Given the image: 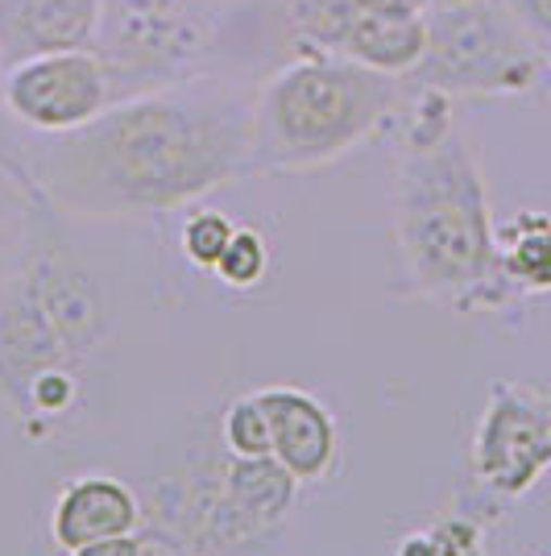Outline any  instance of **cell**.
Segmentation results:
<instances>
[{
    "label": "cell",
    "instance_id": "cell-1",
    "mask_svg": "<svg viewBox=\"0 0 551 556\" xmlns=\"http://www.w3.org/2000/svg\"><path fill=\"white\" fill-rule=\"evenodd\" d=\"M29 184L71 216H145L257 170L253 100L229 84H170L108 104L84 129L25 150Z\"/></svg>",
    "mask_w": 551,
    "mask_h": 556
},
{
    "label": "cell",
    "instance_id": "cell-2",
    "mask_svg": "<svg viewBox=\"0 0 551 556\" xmlns=\"http://www.w3.org/2000/svg\"><path fill=\"white\" fill-rule=\"evenodd\" d=\"M394 237L414 295L498 307L514 291L498 266L482 166L460 134L411 141L394 179Z\"/></svg>",
    "mask_w": 551,
    "mask_h": 556
},
{
    "label": "cell",
    "instance_id": "cell-3",
    "mask_svg": "<svg viewBox=\"0 0 551 556\" xmlns=\"http://www.w3.org/2000/svg\"><path fill=\"white\" fill-rule=\"evenodd\" d=\"M394 100L398 75H382L345 54L286 63L253 100L257 166L311 170L336 163L390 116Z\"/></svg>",
    "mask_w": 551,
    "mask_h": 556
},
{
    "label": "cell",
    "instance_id": "cell-4",
    "mask_svg": "<svg viewBox=\"0 0 551 556\" xmlns=\"http://www.w3.org/2000/svg\"><path fill=\"white\" fill-rule=\"evenodd\" d=\"M543 54L518 17L498 0H464L427 9V54L414 67L423 88L444 96L530 92Z\"/></svg>",
    "mask_w": 551,
    "mask_h": 556
},
{
    "label": "cell",
    "instance_id": "cell-5",
    "mask_svg": "<svg viewBox=\"0 0 551 556\" xmlns=\"http://www.w3.org/2000/svg\"><path fill=\"white\" fill-rule=\"evenodd\" d=\"M295 22L328 54L414 75L427 54V0H295Z\"/></svg>",
    "mask_w": 551,
    "mask_h": 556
},
{
    "label": "cell",
    "instance_id": "cell-6",
    "mask_svg": "<svg viewBox=\"0 0 551 556\" xmlns=\"http://www.w3.org/2000/svg\"><path fill=\"white\" fill-rule=\"evenodd\" d=\"M0 96L4 113L22 129L38 138L84 129L88 121L113 104V79L108 63L88 50H59V54H38L0 75Z\"/></svg>",
    "mask_w": 551,
    "mask_h": 556
},
{
    "label": "cell",
    "instance_id": "cell-7",
    "mask_svg": "<svg viewBox=\"0 0 551 556\" xmlns=\"http://www.w3.org/2000/svg\"><path fill=\"white\" fill-rule=\"evenodd\" d=\"M473 478L498 498H518L551 478V387L502 382L473 437Z\"/></svg>",
    "mask_w": 551,
    "mask_h": 556
},
{
    "label": "cell",
    "instance_id": "cell-8",
    "mask_svg": "<svg viewBox=\"0 0 551 556\" xmlns=\"http://www.w3.org/2000/svg\"><path fill=\"white\" fill-rule=\"evenodd\" d=\"M17 270L34 287V295L47 307L54 328L63 332L71 353L84 366H92L95 353L108 345L116 332V303L104 278L54 241H38Z\"/></svg>",
    "mask_w": 551,
    "mask_h": 556
},
{
    "label": "cell",
    "instance_id": "cell-9",
    "mask_svg": "<svg viewBox=\"0 0 551 556\" xmlns=\"http://www.w3.org/2000/svg\"><path fill=\"white\" fill-rule=\"evenodd\" d=\"M257 399L270 419V457L299 486L323 482L341 453V432L332 412L299 387H261Z\"/></svg>",
    "mask_w": 551,
    "mask_h": 556
},
{
    "label": "cell",
    "instance_id": "cell-10",
    "mask_svg": "<svg viewBox=\"0 0 551 556\" xmlns=\"http://www.w3.org/2000/svg\"><path fill=\"white\" fill-rule=\"evenodd\" d=\"M104 0H0V75L38 54L88 50Z\"/></svg>",
    "mask_w": 551,
    "mask_h": 556
},
{
    "label": "cell",
    "instance_id": "cell-11",
    "mask_svg": "<svg viewBox=\"0 0 551 556\" xmlns=\"http://www.w3.org/2000/svg\"><path fill=\"white\" fill-rule=\"evenodd\" d=\"M141 523H145V507H141L138 490H129L113 473H79L54 498L50 544L75 553L95 540L141 532Z\"/></svg>",
    "mask_w": 551,
    "mask_h": 556
},
{
    "label": "cell",
    "instance_id": "cell-12",
    "mask_svg": "<svg viewBox=\"0 0 551 556\" xmlns=\"http://www.w3.org/2000/svg\"><path fill=\"white\" fill-rule=\"evenodd\" d=\"M187 38H191V34H187L183 22H179L175 4H166V0H138L133 13H129V4H125L120 29L113 34V50L125 67H129V59H133L141 71H154V67H162V63H175V59L183 54Z\"/></svg>",
    "mask_w": 551,
    "mask_h": 556
},
{
    "label": "cell",
    "instance_id": "cell-13",
    "mask_svg": "<svg viewBox=\"0 0 551 556\" xmlns=\"http://www.w3.org/2000/svg\"><path fill=\"white\" fill-rule=\"evenodd\" d=\"M498 266L510 291H551V216L548 212H518L498 229Z\"/></svg>",
    "mask_w": 551,
    "mask_h": 556
},
{
    "label": "cell",
    "instance_id": "cell-14",
    "mask_svg": "<svg viewBox=\"0 0 551 556\" xmlns=\"http://www.w3.org/2000/svg\"><path fill=\"white\" fill-rule=\"evenodd\" d=\"M482 548V523L473 515H448L423 532L402 535L394 556H469Z\"/></svg>",
    "mask_w": 551,
    "mask_h": 556
},
{
    "label": "cell",
    "instance_id": "cell-15",
    "mask_svg": "<svg viewBox=\"0 0 551 556\" xmlns=\"http://www.w3.org/2000/svg\"><path fill=\"white\" fill-rule=\"evenodd\" d=\"M220 441L236 457H270V419L257 391L232 399L220 416Z\"/></svg>",
    "mask_w": 551,
    "mask_h": 556
},
{
    "label": "cell",
    "instance_id": "cell-16",
    "mask_svg": "<svg viewBox=\"0 0 551 556\" xmlns=\"http://www.w3.org/2000/svg\"><path fill=\"white\" fill-rule=\"evenodd\" d=\"M270 270V250H266V237L257 229H236L229 241V250L225 257L216 262V270L212 275L220 278L225 287H236V291H245V287H257L261 278Z\"/></svg>",
    "mask_w": 551,
    "mask_h": 556
},
{
    "label": "cell",
    "instance_id": "cell-17",
    "mask_svg": "<svg viewBox=\"0 0 551 556\" xmlns=\"http://www.w3.org/2000/svg\"><path fill=\"white\" fill-rule=\"evenodd\" d=\"M232 232H236V225H232L225 212L200 208L183 225L179 245H183V254H187V262H191V266H200V270H216V262H220V257H225V250H229Z\"/></svg>",
    "mask_w": 551,
    "mask_h": 556
},
{
    "label": "cell",
    "instance_id": "cell-18",
    "mask_svg": "<svg viewBox=\"0 0 551 556\" xmlns=\"http://www.w3.org/2000/svg\"><path fill=\"white\" fill-rule=\"evenodd\" d=\"M34 208H47V204L38 200V191L25 184L9 163H0V237L25 229Z\"/></svg>",
    "mask_w": 551,
    "mask_h": 556
},
{
    "label": "cell",
    "instance_id": "cell-19",
    "mask_svg": "<svg viewBox=\"0 0 551 556\" xmlns=\"http://www.w3.org/2000/svg\"><path fill=\"white\" fill-rule=\"evenodd\" d=\"M505 9L530 38H551V0H505Z\"/></svg>",
    "mask_w": 551,
    "mask_h": 556
},
{
    "label": "cell",
    "instance_id": "cell-20",
    "mask_svg": "<svg viewBox=\"0 0 551 556\" xmlns=\"http://www.w3.org/2000/svg\"><path fill=\"white\" fill-rule=\"evenodd\" d=\"M141 556H200L191 544H183L175 532L158 523H141Z\"/></svg>",
    "mask_w": 551,
    "mask_h": 556
},
{
    "label": "cell",
    "instance_id": "cell-21",
    "mask_svg": "<svg viewBox=\"0 0 551 556\" xmlns=\"http://www.w3.org/2000/svg\"><path fill=\"white\" fill-rule=\"evenodd\" d=\"M71 556H141V532L133 535H113V540H95V544H84Z\"/></svg>",
    "mask_w": 551,
    "mask_h": 556
},
{
    "label": "cell",
    "instance_id": "cell-22",
    "mask_svg": "<svg viewBox=\"0 0 551 556\" xmlns=\"http://www.w3.org/2000/svg\"><path fill=\"white\" fill-rule=\"evenodd\" d=\"M9 121H13V116L4 113V96H0V163H9L17 175H22L25 184H29V170H25V150H22V146H13V138H9ZM29 187H34V184H29ZM38 200H42V195H38Z\"/></svg>",
    "mask_w": 551,
    "mask_h": 556
},
{
    "label": "cell",
    "instance_id": "cell-23",
    "mask_svg": "<svg viewBox=\"0 0 551 556\" xmlns=\"http://www.w3.org/2000/svg\"><path fill=\"white\" fill-rule=\"evenodd\" d=\"M444 4H464V0H427V9H444Z\"/></svg>",
    "mask_w": 551,
    "mask_h": 556
},
{
    "label": "cell",
    "instance_id": "cell-24",
    "mask_svg": "<svg viewBox=\"0 0 551 556\" xmlns=\"http://www.w3.org/2000/svg\"><path fill=\"white\" fill-rule=\"evenodd\" d=\"M9 270H13V266H4V254H0V282L9 278Z\"/></svg>",
    "mask_w": 551,
    "mask_h": 556
},
{
    "label": "cell",
    "instance_id": "cell-25",
    "mask_svg": "<svg viewBox=\"0 0 551 556\" xmlns=\"http://www.w3.org/2000/svg\"><path fill=\"white\" fill-rule=\"evenodd\" d=\"M4 419H9V416H4V407H0V432H4Z\"/></svg>",
    "mask_w": 551,
    "mask_h": 556
},
{
    "label": "cell",
    "instance_id": "cell-26",
    "mask_svg": "<svg viewBox=\"0 0 551 556\" xmlns=\"http://www.w3.org/2000/svg\"><path fill=\"white\" fill-rule=\"evenodd\" d=\"M54 556H71V553H63V548H54Z\"/></svg>",
    "mask_w": 551,
    "mask_h": 556
},
{
    "label": "cell",
    "instance_id": "cell-27",
    "mask_svg": "<svg viewBox=\"0 0 551 556\" xmlns=\"http://www.w3.org/2000/svg\"><path fill=\"white\" fill-rule=\"evenodd\" d=\"M469 556H485V553H482V548H473V553H469Z\"/></svg>",
    "mask_w": 551,
    "mask_h": 556
}]
</instances>
